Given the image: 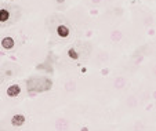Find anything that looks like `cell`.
I'll use <instances>...</instances> for the list:
<instances>
[{"mask_svg": "<svg viewBox=\"0 0 156 131\" xmlns=\"http://www.w3.org/2000/svg\"><path fill=\"white\" fill-rule=\"evenodd\" d=\"M19 93H21V87H19L18 84L10 86V87H7V90H6V94H7L10 98H15V97H18Z\"/></svg>", "mask_w": 156, "mask_h": 131, "instance_id": "6da1fadb", "label": "cell"}, {"mask_svg": "<svg viewBox=\"0 0 156 131\" xmlns=\"http://www.w3.org/2000/svg\"><path fill=\"white\" fill-rule=\"evenodd\" d=\"M14 44H15V40L13 37H10V36H6V37L1 39V47H3L4 50H11V48H14Z\"/></svg>", "mask_w": 156, "mask_h": 131, "instance_id": "7a4b0ae2", "label": "cell"}, {"mask_svg": "<svg viewBox=\"0 0 156 131\" xmlns=\"http://www.w3.org/2000/svg\"><path fill=\"white\" fill-rule=\"evenodd\" d=\"M25 116L23 115H14L11 117V124L15 126V127H21L22 124H25Z\"/></svg>", "mask_w": 156, "mask_h": 131, "instance_id": "3957f363", "label": "cell"}, {"mask_svg": "<svg viewBox=\"0 0 156 131\" xmlns=\"http://www.w3.org/2000/svg\"><path fill=\"white\" fill-rule=\"evenodd\" d=\"M57 33H58L60 37H68L69 36V28L66 25H60L57 28Z\"/></svg>", "mask_w": 156, "mask_h": 131, "instance_id": "277c9868", "label": "cell"}, {"mask_svg": "<svg viewBox=\"0 0 156 131\" xmlns=\"http://www.w3.org/2000/svg\"><path fill=\"white\" fill-rule=\"evenodd\" d=\"M8 18H10L8 10L7 8H1V10H0V21H1V23H6L8 21Z\"/></svg>", "mask_w": 156, "mask_h": 131, "instance_id": "5b68a950", "label": "cell"}, {"mask_svg": "<svg viewBox=\"0 0 156 131\" xmlns=\"http://www.w3.org/2000/svg\"><path fill=\"white\" fill-rule=\"evenodd\" d=\"M69 55L72 57V58H78V54H76V51H75L73 48H70L69 50Z\"/></svg>", "mask_w": 156, "mask_h": 131, "instance_id": "8992f818", "label": "cell"}, {"mask_svg": "<svg viewBox=\"0 0 156 131\" xmlns=\"http://www.w3.org/2000/svg\"><path fill=\"white\" fill-rule=\"evenodd\" d=\"M58 1H60V3H61V1H64V0H58Z\"/></svg>", "mask_w": 156, "mask_h": 131, "instance_id": "52a82bcc", "label": "cell"}]
</instances>
